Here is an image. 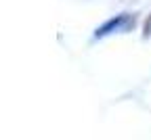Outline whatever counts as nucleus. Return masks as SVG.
Returning <instances> with one entry per match:
<instances>
[{
  "label": "nucleus",
  "instance_id": "nucleus-2",
  "mask_svg": "<svg viewBox=\"0 0 151 140\" xmlns=\"http://www.w3.org/2000/svg\"><path fill=\"white\" fill-rule=\"evenodd\" d=\"M143 38H145V40L151 38V15L147 17V21H145V25H143Z\"/></svg>",
  "mask_w": 151,
  "mask_h": 140
},
{
  "label": "nucleus",
  "instance_id": "nucleus-1",
  "mask_svg": "<svg viewBox=\"0 0 151 140\" xmlns=\"http://www.w3.org/2000/svg\"><path fill=\"white\" fill-rule=\"evenodd\" d=\"M137 23V15L132 13H120L116 17L107 19V21L103 25L97 27V31H94V38H107V36H113V34H128L132 27H134Z\"/></svg>",
  "mask_w": 151,
  "mask_h": 140
}]
</instances>
